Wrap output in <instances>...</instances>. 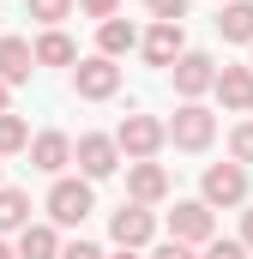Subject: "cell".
Listing matches in <instances>:
<instances>
[{"instance_id": "obj_5", "label": "cell", "mask_w": 253, "mask_h": 259, "mask_svg": "<svg viewBox=\"0 0 253 259\" xmlns=\"http://www.w3.org/2000/svg\"><path fill=\"white\" fill-rule=\"evenodd\" d=\"M91 181H66V175H55V187H49V217L61 223V229H72V223H85L91 217Z\"/></svg>"}, {"instance_id": "obj_2", "label": "cell", "mask_w": 253, "mask_h": 259, "mask_svg": "<svg viewBox=\"0 0 253 259\" xmlns=\"http://www.w3.org/2000/svg\"><path fill=\"white\" fill-rule=\"evenodd\" d=\"M169 241H187V247L217 241V223H211V205H205V199H175V211H169Z\"/></svg>"}, {"instance_id": "obj_23", "label": "cell", "mask_w": 253, "mask_h": 259, "mask_svg": "<svg viewBox=\"0 0 253 259\" xmlns=\"http://www.w3.org/2000/svg\"><path fill=\"white\" fill-rule=\"evenodd\" d=\"M145 12H151L157 24H181V18H187V0H145Z\"/></svg>"}, {"instance_id": "obj_6", "label": "cell", "mask_w": 253, "mask_h": 259, "mask_svg": "<svg viewBox=\"0 0 253 259\" xmlns=\"http://www.w3.org/2000/svg\"><path fill=\"white\" fill-rule=\"evenodd\" d=\"M72 157H78L85 181H109V175L121 169V145H115L109 133H85V139L72 145Z\"/></svg>"}, {"instance_id": "obj_9", "label": "cell", "mask_w": 253, "mask_h": 259, "mask_svg": "<svg viewBox=\"0 0 253 259\" xmlns=\"http://www.w3.org/2000/svg\"><path fill=\"white\" fill-rule=\"evenodd\" d=\"M247 199V169L241 163H211L205 169V205H241Z\"/></svg>"}, {"instance_id": "obj_15", "label": "cell", "mask_w": 253, "mask_h": 259, "mask_svg": "<svg viewBox=\"0 0 253 259\" xmlns=\"http://www.w3.org/2000/svg\"><path fill=\"white\" fill-rule=\"evenodd\" d=\"M139 42H145V36H139V30H133L126 18H103V24H97V55H109V61L133 55Z\"/></svg>"}, {"instance_id": "obj_30", "label": "cell", "mask_w": 253, "mask_h": 259, "mask_svg": "<svg viewBox=\"0 0 253 259\" xmlns=\"http://www.w3.org/2000/svg\"><path fill=\"white\" fill-rule=\"evenodd\" d=\"M0 259H18V247H6V241H0Z\"/></svg>"}, {"instance_id": "obj_27", "label": "cell", "mask_w": 253, "mask_h": 259, "mask_svg": "<svg viewBox=\"0 0 253 259\" xmlns=\"http://www.w3.org/2000/svg\"><path fill=\"white\" fill-rule=\"evenodd\" d=\"M151 259H199V253H193L187 241H163V247H157V253H151Z\"/></svg>"}, {"instance_id": "obj_19", "label": "cell", "mask_w": 253, "mask_h": 259, "mask_svg": "<svg viewBox=\"0 0 253 259\" xmlns=\"http://www.w3.org/2000/svg\"><path fill=\"white\" fill-rule=\"evenodd\" d=\"M0 229H30V193L0 187Z\"/></svg>"}, {"instance_id": "obj_21", "label": "cell", "mask_w": 253, "mask_h": 259, "mask_svg": "<svg viewBox=\"0 0 253 259\" xmlns=\"http://www.w3.org/2000/svg\"><path fill=\"white\" fill-rule=\"evenodd\" d=\"M72 6H78V0H30V18L55 30V24H61V18H66V12H72Z\"/></svg>"}, {"instance_id": "obj_11", "label": "cell", "mask_w": 253, "mask_h": 259, "mask_svg": "<svg viewBox=\"0 0 253 259\" xmlns=\"http://www.w3.org/2000/svg\"><path fill=\"white\" fill-rule=\"evenodd\" d=\"M126 193H133V205H157L169 193V169L163 163H126Z\"/></svg>"}, {"instance_id": "obj_22", "label": "cell", "mask_w": 253, "mask_h": 259, "mask_svg": "<svg viewBox=\"0 0 253 259\" xmlns=\"http://www.w3.org/2000/svg\"><path fill=\"white\" fill-rule=\"evenodd\" d=\"M229 157H235L241 169H247V163H253V121H241V127L229 133Z\"/></svg>"}, {"instance_id": "obj_10", "label": "cell", "mask_w": 253, "mask_h": 259, "mask_svg": "<svg viewBox=\"0 0 253 259\" xmlns=\"http://www.w3.org/2000/svg\"><path fill=\"white\" fill-rule=\"evenodd\" d=\"M139 49H145V61H151V66H175L181 55H187V36H181V24H151Z\"/></svg>"}, {"instance_id": "obj_26", "label": "cell", "mask_w": 253, "mask_h": 259, "mask_svg": "<svg viewBox=\"0 0 253 259\" xmlns=\"http://www.w3.org/2000/svg\"><path fill=\"white\" fill-rule=\"evenodd\" d=\"M61 259H103V247L97 241H72V247H61Z\"/></svg>"}, {"instance_id": "obj_18", "label": "cell", "mask_w": 253, "mask_h": 259, "mask_svg": "<svg viewBox=\"0 0 253 259\" xmlns=\"http://www.w3.org/2000/svg\"><path fill=\"white\" fill-rule=\"evenodd\" d=\"M72 61H78V49H72L66 30H43L36 36V66H72Z\"/></svg>"}, {"instance_id": "obj_29", "label": "cell", "mask_w": 253, "mask_h": 259, "mask_svg": "<svg viewBox=\"0 0 253 259\" xmlns=\"http://www.w3.org/2000/svg\"><path fill=\"white\" fill-rule=\"evenodd\" d=\"M0 115H12V109H6V78H0Z\"/></svg>"}, {"instance_id": "obj_31", "label": "cell", "mask_w": 253, "mask_h": 259, "mask_svg": "<svg viewBox=\"0 0 253 259\" xmlns=\"http://www.w3.org/2000/svg\"><path fill=\"white\" fill-rule=\"evenodd\" d=\"M115 259H139V253H133V247H121V253H115Z\"/></svg>"}, {"instance_id": "obj_25", "label": "cell", "mask_w": 253, "mask_h": 259, "mask_svg": "<svg viewBox=\"0 0 253 259\" xmlns=\"http://www.w3.org/2000/svg\"><path fill=\"white\" fill-rule=\"evenodd\" d=\"M78 12H85V18H115L121 0H78Z\"/></svg>"}, {"instance_id": "obj_32", "label": "cell", "mask_w": 253, "mask_h": 259, "mask_svg": "<svg viewBox=\"0 0 253 259\" xmlns=\"http://www.w3.org/2000/svg\"><path fill=\"white\" fill-rule=\"evenodd\" d=\"M247 66H253V61H247Z\"/></svg>"}, {"instance_id": "obj_7", "label": "cell", "mask_w": 253, "mask_h": 259, "mask_svg": "<svg viewBox=\"0 0 253 259\" xmlns=\"http://www.w3.org/2000/svg\"><path fill=\"white\" fill-rule=\"evenodd\" d=\"M169 72H175V91H181L187 103H193V97H205V91H217V61H211V55H199V49H187Z\"/></svg>"}, {"instance_id": "obj_1", "label": "cell", "mask_w": 253, "mask_h": 259, "mask_svg": "<svg viewBox=\"0 0 253 259\" xmlns=\"http://www.w3.org/2000/svg\"><path fill=\"white\" fill-rule=\"evenodd\" d=\"M115 145H121V157H133V163H151L169 145V127L157 115H126L121 127H115Z\"/></svg>"}, {"instance_id": "obj_28", "label": "cell", "mask_w": 253, "mask_h": 259, "mask_svg": "<svg viewBox=\"0 0 253 259\" xmlns=\"http://www.w3.org/2000/svg\"><path fill=\"white\" fill-rule=\"evenodd\" d=\"M241 247L253 253V211H241Z\"/></svg>"}, {"instance_id": "obj_24", "label": "cell", "mask_w": 253, "mask_h": 259, "mask_svg": "<svg viewBox=\"0 0 253 259\" xmlns=\"http://www.w3.org/2000/svg\"><path fill=\"white\" fill-rule=\"evenodd\" d=\"M205 259H247L241 241H205Z\"/></svg>"}, {"instance_id": "obj_20", "label": "cell", "mask_w": 253, "mask_h": 259, "mask_svg": "<svg viewBox=\"0 0 253 259\" xmlns=\"http://www.w3.org/2000/svg\"><path fill=\"white\" fill-rule=\"evenodd\" d=\"M12 151H30V127L18 115H0V157H12Z\"/></svg>"}, {"instance_id": "obj_8", "label": "cell", "mask_w": 253, "mask_h": 259, "mask_svg": "<svg viewBox=\"0 0 253 259\" xmlns=\"http://www.w3.org/2000/svg\"><path fill=\"white\" fill-rule=\"evenodd\" d=\"M109 235H115V247H145L151 235H157V217H151V205H121L115 217H109Z\"/></svg>"}, {"instance_id": "obj_12", "label": "cell", "mask_w": 253, "mask_h": 259, "mask_svg": "<svg viewBox=\"0 0 253 259\" xmlns=\"http://www.w3.org/2000/svg\"><path fill=\"white\" fill-rule=\"evenodd\" d=\"M66 163H72V139H66V133H36V139H30V169L61 175Z\"/></svg>"}, {"instance_id": "obj_17", "label": "cell", "mask_w": 253, "mask_h": 259, "mask_svg": "<svg viewBox=\"0 0 253 259\" xmlns=\"http://www.w3.org/2000/svg\"><path fill=\"white\" fill-rule=\"evenodd\" d=\"M217 36L223 42H253V0H229L217 12Z\"/></svg>"}, {"instance_id": "obj_3", "label": "cell", "mask_w": 253, "mask_h": 259, "mask_svg": "<svg viewBox=\"0 0 253 259\" xmlns=\"http://www.w3.org/2000/svg\"><path fill=\"white\" fill-rule=\"evenodd\" d=\"M211 139H217L211 109H205V103H181V109H175V121H169V145H175V151H205Z\"/></svg>"}, {"instance_id": "obj_13", "label": "cell", "mask_w": 253, "mask_h": 259, "mask_svg": "<svg viewBox=\"0 0 253 259\" xmlns=\"http://www.w3.org/2000/svg\"><path fill=\"white\" fill-rule=\"evenodd\" d=\"M217 97H223V109L247 115L253 109V66H217Z\"/></svg>"}, {"instance_id": "obj_16", "label": "cell", "mask_w": 253, "mask_h": 259, "mask_svg": "<svg viewBox=\"0 0 253 259\" xmlns=\"http://www.w3.org/2000/svg\"><path fill=\"white\" fill-rule=\"evenodd\" d=\"M18 259H61L55 223H30V229H18Z\"/></svg>"}, {"instance_id": "obj_4", "label": "cell", "mask_w": 253, "mask_h": 259, "mask_svg": "<svg viewBox=\"0 0 253 259\" xmlns=\"http://www.w3.org/2000/svg\"><path fill=\"white\" fill-rule=\"evenodd\" d=\"M72 91H78L85 103H109V97L121 91V66L109 61V55H91V61L72 66Z\"/></svg>"}, {"instance_id": "obj_14", "label": "cell", "mask_w": 253, "mask_h": 259, "mask_svg": "<svg viewBox=\"0 0 253 259\" xmlns=\"http://www.w3.org/2000/svg\"><path fill=\"white\" fill-rule=\"evenodd\" d=\"M30 72H36V49L24 36H0V78L6 84H24Z\"/></svg>"}]
</instances>
